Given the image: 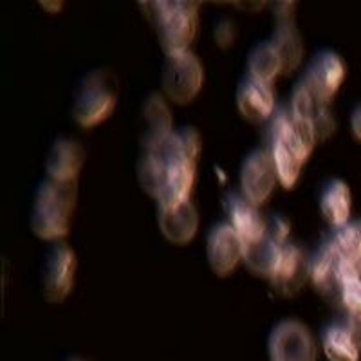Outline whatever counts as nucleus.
<instances>
[{
    "label": "nucleus",
    "instance_id": "c85d7f7f",
    "mask_svg": "<svg viewBox=\"0 0 361 361\" xmlns=\"http://www.w3.org/2000/svg\"><path fill=\"white\" fill-rule=\"evenodd\" d=\"M289 231H291V226H289L288 219L280 217V215H271L266 219V235L269 238H273L275 243L279 244H288Z\"/></svg>",
    "mask_w": 361,
    "mask_h": 361
},
{
    "label": "nucleus",
    "instance_id": "412c9836",
    "mask_svg": "<svg viewBox=\"0 0 361 361\" xmlns=\"http://www.w3.org/2000/svg\"><path fill=\"white\" fill-rule=\"evenodd\" d=\"M271 44L275 45L280 60H282V74L289 76L302 63V58H304V40L300 37V31L295 24L276 25Z\"/></svg>",
    "mask_w": 361,
    "mask_h": 361
},
{
    "label": "nucleus",
    "instance_id": "f257e3e1",
    "mask_svg": "<svg viewBox=\"0 0 361 361\" xmlns=\"http://www.w3.org/2000/svg\"><path fill=\"white\" fill-rule=\"evenodd\" d=\"M195 166L186 156L179 134L172 132L157 145L141 150L135 172L141 188L156 199L159 208H172L190 201Z\"/></svg>",
    "mask_w": 361,
    "mask_h": 361
},
{
    "label": "nucleus",
    "instance_id": "2f4dec72",
    "mask_svg": "<svg viewBox=\"0 0 361 361\" xmlns=\"http://www.w3.org/2000/svg\"><path fill=\"white\" fill-rule=\"evenodd\" d=\"M66 361H90V360H87V357H83V356H76V354H74V356L67 357Z\"/></svg>",
    "mask_w": 361,
    "mask_h": 361
},
{
    "label": "nucleus",
    "instance_id": "5701e85b",
    "mask_svg": "<svg viewBox=\"0 0 361 361\" xmlns=\"http://www.w3.org/2000/svg\"><path fill=\"white\" fill-rule=\"evenodd\" d=\"M329 244L343 262L350 264L361 273V221L349 222L336 230Z\"/></svg>",
    "mask_w": 361,
    "mask_h": 361
},
{
    "label": "nucleus",
    "instance_id": "20e7f679",
    "mask_svg": "<svg viewBox=\"0 0 361 361\" xmlns=\"http://www.w3.org/2000/svg\"><path fill=\"white\" fill-rule=\"evenodd\" d=\"M118 76L107 67L90 71L78 83L73 98V118L83 128L103 123L118 103Z\"/></svg>",
    "mask_w": 361,
    "mask_h": 361
},
{
    "label": "nucleus",
    "instance_id": "4468645a",
    "mask_svg": "<svg viewBox=\"0 0 361 361\" xmlns=\"http://www.w3.org/2000/svg\"><path fill=\"white\" fill-rule=\"evenodd\" d=\"M237 109L247 121H266L275 114L273 85L247 76L237 89Z\"/></svg>",
    "mask_w": 361,
    "mask_h": 361
},
{
    "label": "nucleus",
    "instance_id": "f03ea898",
    "mask_svg": "<svg viewBox=\"0 0 361 361\" xmlns=\"http://www.w3.org/2000/svg\"><path fill=\"white\" fill-rule=\"evenodd\" d=\"M78 195V180L47 177L37 190L31 212V230L44 240H60L71 230V217Z\"/></svg>",
    "mask_w": 361,
    "mask_h": 361
},
{
    "label": "nucleus",
    "instance_id": "7c9ffc66",
    "mask_svg": "<svg viewBox=\"0 0 361 361\" xmlns=\"http://www.w3.org/2000/svg\"><path fill=\"white\" fill-rule=\"evenodd\" d=\"M350 130H353L354 137L361 143V105H357L350 116Z\"/></svg>",
    "mask_w": 361,
    "mask_h": 361
},
{
    "label": "nucleus",
    "instance_id": "f3484780",
    "mask_svg": "<svg viewBox=\"0 0 361 361\" xmlns=\"http://www.w3.org/2000/svg\"><path fill=\"white\" fill-rule=\"evenodd\" d=\"M309 279L322 295L341 291V259L329 243L312 255L309 262Z\"/></svg>",
    "mask_w": 361,
    "mask_h": 361
},
{
    "label": "nucleus",
    "instance_id": "bb28decb",
    "mask_svg": "<svg viewBox=\"0 0 361 361\" xmlns=\"http://www.w3.org/2000/svg\"><path fill=\"white\" fill-rule=\"evenodd\" d=\"M177 134H179V140L180 143H183L186 156L190 157L192 163L197 164L199 156H201V150H202V140L199 130H195L193 127H185V128H180Z\"/></svg>",
    "mask_w": 361,
    "mask_h": 361
},
{
    "label": "nucleus",
    "instance_id": "a211bd4d",
    "mask_svg": "<svg viewBox=\"0 0 361 361\" xmlns=\"http://www.w3.org/2000/svg\"><path fill=\"white\" fill-rule=\"evenodd\" d=\"M350 208H353V195L349 185L341 179L329 180L320 199V209L325 221L340 230L349 224Z\"/></svg>",
    "mask_w": 361,
    "mask_h": 361
},
{
    "label": "nucleus",
    "instance_id": "cd10ccee",
    "mask_svg": "<svg viewBox=\"0 0 361 361\" xmlns=\"http://www.w3.org/2000/svg\"><path fill=\"white\" fill-rule=\"evenodd\" d=\"M215 44L221 47L222 51H228L230 47H233L235 40H237V25L230 18H221L215 25L214 31Z\"/></svg>",
    "mask_w": 361,
    "mask_h": 361
},
{
    "label": "nucleus",
    "instance_id": "a878e982",
    "mask_svg": "<svg viewBox=\"0 0 361 361\" xmlns=\"http://www.w3.org/2000/svg\"><path fill=\"white\" fill-rule=\"evenodd\" d=\"M340 298L347 311L361 316V279L343 283L340 291Z\"/></svg>",
    "mask_w": 361,
    "mask_h": 361
},
{
    "label": "nucleus",
    "instance_id": "c756f323",
    "mask_svg": "<svg viewBox=\"0 0 361 361\" xmlns=\"http://www.w3.org/2000/svg\"><path fill=\"white\" fill-rule=\"evenodd\" d=\"M295 13H296L295 2H279V4H275L276 25L295 24Z\"/></svg>",
    "mask_w": 361,
    "mask_h": 361
},
{
    "label": "nucleus",
    "instance_id": "423d86ee",
    "mask_svg": "<svg viewBox=\"0 0 361 361\" xmlns=\"http://www.w3.org/2000/svg\"><path fill=\"white\" fill-rule=\"evenodd\" d=\"M269 361H316L318 345L304 322L288 318L273 327L267 338Z\"/></svg>",
    "mask_w": 361,
    "mask_h": 361
},
{
    "label": "nucleus",
    "instance_id": "ddd939ff",
    "mask_svg": "<svg viewBox=\"0 0 361 361\" xmlns=\"http://www.w3.org/2000/svg\"><path fill=\"white\" fill-rule=\"evenodd\" d=\"M85 163V148L71 137H58L45 159L47 177L56 180H76Z\"/></svg>",
    "mask_w": 361,
    "mask_h": 361
},
{
    "label": "nucleus",
    "instance_id": "dca6fc26",
    "mask_svg": "<svg viewBox=\"0 0 361 361\" xmlns=\"http://www.w3.org/2000/svg\"><path fill=\"white\" fill-rule=\"evenodd\" d=\"M224 202L228 209V224L240 235L244 244L259 240L266 235V219L259 212V206L237 193H228Z\"/></svg>",
    "mask_w": 361,
    "mask_h": 361
},
{
    "label": "nucleus",
    "instance_id": "b1692460",
    "mask_svg": "<svg viewBox=\"0 0 361 361\" xmlns=\"http://www.w3.org/2000/svg\"><path fill=\"white\" fill-rule=\"evenodd\" d=\"M325 105L322 103L320 99L316 98L314 92L311 90V87L304 82V80H300L298 83L293 89V96H291V114L295 116L296 119L300 121H305V123H311L312 116L318 109Z\"/></svg>",
    "mask_w": 361,
    "mask_h": 361
},
{
    "label": "nucleus",
    "instance_id": "6ab92c4d",
    "mask_svg": "<svg viewBox=\"0 0 361 361\" xmlns=\"http://www.w3.org/2000/svg\"><path fill=\"white\" fill-rule=\"evenodd\" d=\"M280 255H282V244L264 235L259 240L244 244L243 260L253 275L271 279L280 262Z\"/></svg>",
    "mask_w": 361,
    "mask_h": 361
},
{
    "label": "nucleus",
    "instance_id": "0eeeda50",
    "mask_svg": "<svg viewBox=\"0 0 361 361\" xmlns=\"http://www.w3.org/2000/svg\"><path fill=\"white\" fill-rule=\"evenodd\" d=\"M76 267H78V259L73 247L67 246L66 243L54 244L53 250H49L45 257L44 269H42V289L47 302L60 304L69 296L74 286Z\"/></svg>",
    "mask_w": 361,
    "mask_h": 361
},
{
    "label": "nucleus",
    "instance_id": "393cba45",
    "mask_svg": "<svg viewBox=\"0 0 361 361\" xmlns=\"http://www.w3.org/2000/svg\"><path fill=\"white\" fill-rule=\"evenodd\" d=\"M312 130H314L316 140H329L336 130V121H334L333 112L329 111L327 105H322L318 111L314 112L311 119Z\"/></svg>",
    "mask_w": 361,
    "mask_h": 361
},
{
    "label": "nucleus",
    "instance_id": "7ed1b4c3",
    "mask_svg": "<svg viewBox=\"0 0 361 361\" xmlns=\"http://www.w3.org/2000/svg\"><path fill=\"white\" fill-rule=\"evenodd\" d=\"M141 9L156 29L164 54L190 51L199 29V8L193 2H141Z\"/></svg>",
    "mask_w": 361,
    "mask_h": 361
},
{
    "label": "nucleus",
    "instance_id": "1a4fd4ad",
    "mask_svg": "<svg viewBox=\"0 0 361 361\" xmlns=\"http://www.w3.org/2000/svg\"><path fill=\"white\" fill-rule=\"evenodd\" d=\"M244 257V240L228 222H219L206 238V259L217 276H228Z\"/></svg>",
    "mask_w": 361,
    "mask_h": 361
},
{
    "label": "nucleus",
    "instance_id": "aec40b11",
    "mask_svg": "<svg viewBox=\"0 0 361 361\" xmlns=\"http://www.w3.org/2000/svg\"><path fill=\"white\" fill-rule=\"evenodd\" d=\"M322 349L329 361H360L361 357V343L343 322L324 329Z\"/></svg>",
    "mask_w": 361,
    "mask_h": 361
},
{
    "label": "nucleus",
    "instance_id": "6e6552de",
    "mask_svg": "<svg viewBox=\"0 0 361 361\" xmlns=\"http://www.w3.org/2000/svg\"><path fill=\"white\" fill-rule=\"evenodd\" d=\"M276 180H279V173H276L269 150L259 148L247 154L240 169V188L247 201L257 206L264 204L275 190Z\"/></svg>",
    "mask_w": 361,
    "mask_h": 361
},
{
    "label": "nucleus",
    "instance_id": "2eb2a0df",
    "mask_svg": "<svg viewBox=\"0 0 361 361\" xmlns=\"http://www.w3.org/2000/svg\"><path fill=\"white\" fill-rule=\"evenodd\" d=\"M157 224L163 237L172 244H188L199 228V214L192 201L172 208H159L157 212Z\"/></svg>",
    "mask_w": 361,
    "mask_h": 361
},
{
    "label": "nucleus",
    "instance_id": "39448f33",
    "mask_svg": "<svg viewBox=\"0 0 361 361\" xmlns=\"http://www.w3.org/2000/svg\"><path fill=\"white\" fill-rule=\"evenodd\" d=\"M204 82L202 63L192 51L166 54L161 73L164 96L177 105H188L195 99Z\"/></svg>",
    "mask_w": 361,
    "mask_h": 361
},
{
    "label": "nucleus",
    "instance_id": "4be33fe9",
    "mask_svg": "<svg viewBox=\"0 0 361 361\" xmlns=\"http://www.w3.org/2000/svg\"><path fill=\"white\" fill-rule=\"evenodd\" d=\"M247 71H250V76L267 83V85H273L276 76L282 74V60L271 40L260 42L251 49L250 56H247Z\"/></svg>",
    "mask_w": 361,
    "mask_h": 361
},
{
    "label": "nucleus",
    "instance_id": "9d476101",
    "mask_svg": "<svg viewBox=\"0 0 361 361\" xmlns=\"http://www.w3.org/2000/svg\"><path fill=\"white\" fill-rule=\"evenodd\" d=\"M345 76H347V69H345L343 58L334 51L325 49L312 58L307 73L302 80L311 87L316 98L327 105L343 85Z\"/></svg>",
    "mask_w": 361,
    "mask_h": 361
},
{
    "label": "nucleus",
    "instance_id": "9b49d317",
    "mask_svg": "<svg viewBox=\"0 0 361 361\" xmlns=\"http://www.w3.org/2000/svg\"><path fill=\"white\" fill-rule=\"evenodd\" d=\"M309 279L307 257L295 244H283L280 262L271 276L273 288L282 296H293L304 288Z\"/></svg>",
    "mask_w": 361,
    "mask_h": 361
},
{
    "label": "nucleus",
    "instance_id": "f8f14e48",
    "mask_svg": "<svg viewBox=\"0 0 361 361\" xmlns=\"http://www.w3.org/2000/svg\"><path fill=\"white\" fill-rule=\"evenodd\" d=\"M141 148L152 147L172 134V112L164 94L150 92L141 107Z\"/></svg>",
    "mask_w": 361,
    "mask_h": 361
}]
</instances>
